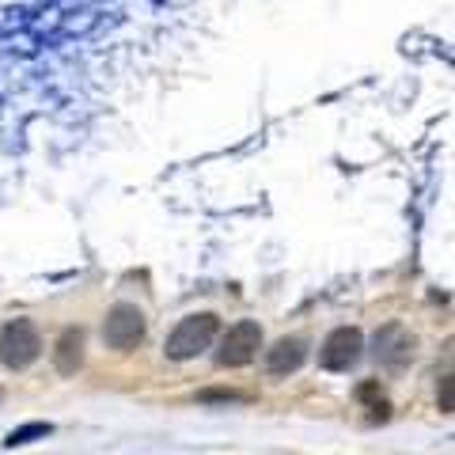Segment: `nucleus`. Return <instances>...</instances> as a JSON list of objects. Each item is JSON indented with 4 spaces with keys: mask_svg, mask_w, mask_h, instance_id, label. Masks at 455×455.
<instances>
[{
    "mask_svg": "<svg viewBox=\"0 0 455 455\" xmlns=\"http://www.w3.org/2000/svg\"><path fill=\"white\" fill-rule=\"evenodd\" d=\"M220 331V319L212 315V311H202V315H187L175 331L167 334L164 341V353L167 361H194L202 357V353L212 346V338Z\"/></svg>",
    "mask_w": 455,
    "mask_h": 455,
    "instance_id": "1",
    "label": "nucleus"
},
{
    "mask_svg": "<svg viewBox=\"0 0 455 455\" xmlns=\"http://www.w3.org/2000/svg\"><path fill=\"white\" fill-rule=\"evenodd\" d=\"M42 357V338L38 326L31 319H12L4 331H0V364L12 368V372H23Z\"/></svg>",
    "mask_w": 455,
    "mask_h": 455,
    "instance_id": "2",
    "label": "nucleus"
},
{
    "mask_svg": "<svg viewBox=\"0 0 455 455\" xmlns=\"http://www.w3.org/2000/svg\"><path fill=\"white\" fill-rule=\"evenodd\" d=\"M145 331H148V323H145V311H140L137 304H114L107 311V323H103V341L110 349H118V353H130L137 349L140 341H145Z\"/></svg>",
    "mask_w": 455,
    "mask_h": 455,
    "instance_id": "3",
    "label": "nucleus"
},
{
    "mask_svg": "<svg viewBox=\"0 0 455 455\" xmlns=\"http://www.w3.org/2000/svg\"><path fill=\"white\" fill-rule=\"evenodd\" d=\"M259 349H262V326L254 319H243L224 334L220 349H217V364L220 368H243L259 357Z\"/></svg>",
    "mask_w": 455,
    "mask_h": 455,
    "instance_id": "4",
    "label": "nucleus"
},
{
    "mask_svg": "<svg viewBox=\"0 0 455 455\" xmlns=\"http://www.w3.org/2000/svg\"><path fill=\"white\" fill-rule=\"evenodd\" d=\"M361 349H364V338L357 326H338V331H331L323 341L319 364L326 372H349V368L361 361Z\"/></svg>",
    "mask_w": 455,
    "mask_h": 455,
    "instance_id": "5",
    "label": "nucleus"
},
{
    "mask_svg": "<svg viewBox=\"0 0 455 455\" xmlns=\"http://www.w3.org/2000/svg\"><path fill=\"white\" fill-rule=\"evenodd\" d=\"M410 357H414V338H410L398 323H387L376 334V361L387 368H403Z\"/></svg>",
    "mask_w": 455,
    "mask_h": 455,
    "instance_id": "6",
    "label": "nucleus"
},
{
    "mask_svg": "<svg viewBox=\"0 0 455 455\" xmlns=\"http://www.w3.org/2000/svg\"><path fill=\"white\" fill-rule=\"evenodd\" d=\"M307 361V338L292 334V338H281L274 349L266 353V368L269 376H292L300 372V364Z\"/></svg>",
    "mask_w": 455,
    "mask_h": 455,
    "instance_id": "7",
    "label": "nucleus"
},
{
    "mask_svg": "<svg viewBox=\"0 0 455 455\" xmlns=\"http://www.w3.org/2000/svg\"><path fill=\"white\" fill-rule=\"evenodd\" d=\"M80 364H84V331L80 326H68L53 346V368L61 376H76Z\"/></svg>",
    "mask_w": 455,
    "mask_h": 455,
    "instance_id": "8",
    "label": "nucleus"
},
{
    "mask_svg": "<svg viewBox=\"0 0 455 455\" xmlns=\"http://www.w3.org/2000/svg\"><path fill=\"white\" fill-rule=\"evenodd\" d=\"M53 433V425L50 421H27L20 425V429H12L8 440H4V448H23V444H35V440H46Z\"/></svg>",
    "mask_w": 455,
    "mask_h": 455,
    "instance_id": "9",
    "label": "nucleus"
},
{
    "mask_svg": "<svg viewBox=\"0 0 455 455\" xmlns=\"http://www.w3.org/2000/svg\"><path fill=\"white\" fill-rule=\"evenodd\" d=\"M202 403H243V395H235V391H205Z\"/></svg>",
    "mask_w": 455,
    "mask_h": 455,
    "instance_id": "10",
    "label": "nucleus"
},
{
    "mask_svg": "<svg viewBox=\"0 0 455 455\" xmlns=\"http://www.w3.org/2000/svg\"><path fill=\"white\" fill-rule=\"evenodd\" d=\"M440 410L451 414V376H444V391H440Z\"/></svg>",
    "mask_w": 455,
    "mask_h": 455,
    "instance_id": "11",
    "label": "nucleus"
},
{
    "mask_svg": "<svg viewBox=\"0 0 455 455\" xmlns=\"http://www.w3.org/2000/svg\"><path fill=\"white\" fill-rule=\"evenodd\" d=\"M357 395H361V398H376V395H379V383H364Z\"/></svg>",
    "mask_w": 455,
    "mask_h": 455,
    "instance_id": "12",
    "label": "nucleus"
},
{
    "mask_svg": "<svg viewBox=\"0 0 455 455\" xmlns=\"http://www.w3.org/2000/svg\"><path fill=\"white\" fill-rule=\"evenodd\" d=\"M0 403H4V391H0Z\"/></svg>",
    "mask_w": 455,
    "mask_h": 455,
    "instance_id": "13",
    "label": "nucleus"
}]
</instances>
